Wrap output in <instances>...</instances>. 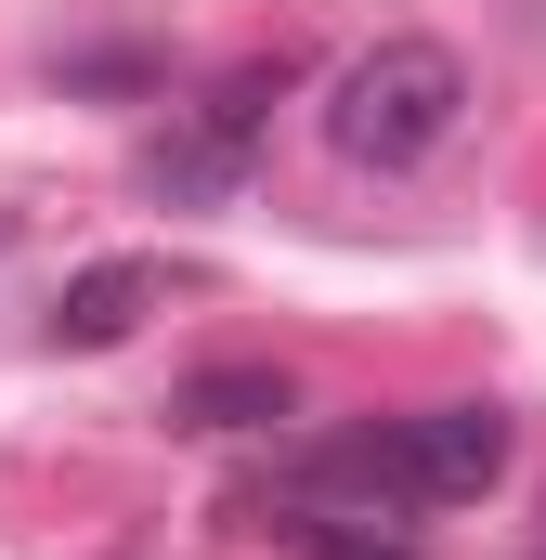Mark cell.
I'll list each match as a JSON object with an SVG mask.
<instances>
[{"mask_svg":"<svg viewBox=\"0 0 546 560\" xmlns=\"http://www.w3.org/2000/svg\"><path fill=\"white\" fill-rule=\"evenodd\" d=\"M312 131H325V156L339 170H429L442 143L468 131V66L442 52V39H365L339 79H325V105H312Z\"/></svg>","mask_w":546,"mask_h":560,"instance_id":"cell-1","label":"cell"},{"mask_svg":"<svg viewBox=\"0 0 546 560\" xmlns=\"http://www.w3.org/2000/svg\"><path fill=\"white\" fill-rule=\"evenodd\" d=\"M286 52H261V66H235V79H209L195 105H169V131H143V196L156 209H222L235 183H248V156H261V131H273V105H286Z\"/></svg>","mask_w":546,"mask_h":560,"instance_id":"cell-2","label":"cell"},{"mask_svg":"<svg viewBox=\"0 0 546 560\" xmlns=\"http://www.w3.org/2000/svg\"><path fill=\"white\" fill-rule=\"evenodd\" d=\"M169 300V275L156 261H92V275H66V300H52V352H118V339H143V313Z\"/></svg>","mask_w":546,"mask_h":560,"instance_id":"cell-3","label":"cell"},{"mask_svg":"<svg viewBox=\"0 0 546 560\" xmlns=\"http://www.w3.org/2000/svg\"><path fill=\"white\" fill-rule=\"evenodd\" d=\"M286 418H299L286 365H195V378H169V430H286Z\"/></svg>","mask_w":546,"mask_h":560,"instance_id":"cell-4","label":"cell"},{"mask_svg":"<svg viewBox=\"0 0 546 560\" xmlns=\"http://www.w3.org/2000/svg\"><path fill=\"white\" fill-rule=\"evenodd\" d=\"M66 92H156V52H66Z\"/></svg>","mask_w":546,"mask_h":560,"instance_id":"cell-5","label":"cell"},{"mask_svg":"<svg viewBox=\"0 0 546 560\" xmlns=\"http://www.w3.org/2000/svg\"><path fill=\"white\" fill-rule=\"evenodd\" d=\"M0 261H13V222H0Z\"/></svg>","mask_w":546,"mask_h":560,"instance_id":"cell-6","label":"cell"},{"mask_svg":"<svg viewBox=\"0 0 546 560\" xmlns=\"http://www.w3.org/2000/svg\"><path fill=\"white\" fill-rule=\"evenodd\" d=\"M365 560H404V548H365Z\"/></svg>","mask_w":546,"mask_h":560,"instance_id":"cell-7","label":"cell"},{"mask_svg":"<svg viewBox=\"0 0 546 560\" xmlns=\"http://www.w3.org/2000/svg\"><path fill=\"white\" fill-rule=\"evenodd\" d=\"M534 560H546V548H534Z\"/></svg>","mask_w":546,"mask_h":560,"instance_id":"cell-8","label":"cell"}]
</instances>
